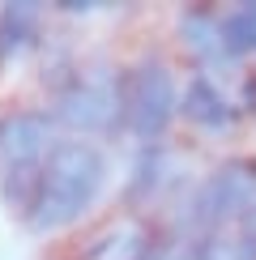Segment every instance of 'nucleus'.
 <instances>
[{
    "label": "nucleus",
    "mask_w": 256,
    "mask_h": 260,
    "mask_svg": "<svg viewBox=\"0 0 256 260\" xmlns=\"http://www.w3.org/2000/svg\"><path fill=\"white\" fill-rule=\"evenodd\" d=\"M103 183H107V158L99 145H90L81 137L56 141L47 149V158L39 162L35 192H30V205L21 209V218L39 235L73 226L81 213H90Z\"/></svg>",
    "instance_id": "1"
},
{
    "label": "nucleus",
    "mask_w": 256,
    "mask_h": 260,
    "mask_svg": "<svg viewBox=\"0 0 256 260\" xmlns=\"http://www.w3.org/2000/svg\"><path fill=\"white\" fill-rule=\"evenodd\" d=\"M51 120L73 128V133H103L124 120V73L90 64L77 69L60 81L56 103H51Z\"/></svg>",
    "instance_id": "2"
},
{
    "label": "nucleus",
    "mask_w": 256,
    "mask_h": 260,
    "mask_svg": "<svg viewBox=\"0 0 256 260\" xmlns=\"http://www.w3.org/2000/svg\"><path fill=\"white\" fill-rule=\"evenodd\" d=\"M175 111H179V90H175L171 64L158 56L137 60L124 73V128L133 137H141L145 145H154L171 128Z\"/></svg>",
    "instance_id": "3"
},
{
    "label": "nucleus",
    "mask_w": 256,
    "mask_h": 260,
    "mask_svg": "<svg viewBox=\"0 0 256 260\" xmlns=\"http://www.w3.org/2000/svg\"><path fill=\"white\" fill-rule=\"evenodd\" d=\"M256 205V158H222L192 192L188 218L201 235H218Z\"/></svg>",
    "instance_id": "4"
},
{
    "label": "nucleus",
    "mask_w": 256,
    "mask_h": 260,
    "mask_svg": "<svg viewBox=\"0 0 256 260\" xmlns=\"http://www.w3.org/2000/svg\"><path fill=\"white\" fill-rule=\"evenodd\" d=\"M51 115L43 111H13L0 120V162L5 171H21V167H39L47 158L51 141Z\"/></svg>",
    "instance_id": "5"
},
{
    "label": "nucleus",
    "mask_w": 256,
    "mask_h": 260,
    "mask_svg": "<svg viewBox=\"0 0 256 260\" xmlns=\"http://www.w3.org/2000/svg\"><path fill=\"white\" fill-rule=\"evenodd\" d=\"M179 115L201 128V133H227V128H235V120H239V111L231 107V99L222 94V85H213L209 77H192L184 85V94H179Z\"/></svg>",
    "instance_id": "6"
},
{
    "label": "nucleus",
    "mask_w": 256,
    "mask_h": 260,
    "mask_svg": "<svg viewBox=\"0 0 256 260\" xmlns=\"http://www.w3.org/2000/svg\"><path fill=\"white\" fill-rule=\"evenodd\" d=\"M154 252H158L154 235L141 222H128V226H111V231L94 235L77 252V260H149Z\"/></svg>",
    "instance_id": "7"
},
{
    "label": "nucleus",
    "mask_w": 256,
    "mask_h": 260,
    "mask_svg": "<svg viewBox=\"0 0 256 260\" xmlns=\"http://www.w3.org/2000/svg\"><path fill=\"white\" fill-rule=\"evenodd\" d=\"M35 43H39V5H30V0L0 5V64L26 56Z\"/></svg>",
    "instance_id": "8"
},
{
    "label": "nucleus",
    "mask_w": 256,
    "mask_h": 260,
    "mask_svg": "<svg viewBox=\"0 0 256 260\" xmlns=\"http://www.w3.org/2000/svg\"><path fill=\"white\" fill-rule=\"evenodd\" d=\"M163 183H167V149H163V145H145V149H137L124 201H128V205H145V201L158 197V188H163Z\"/></svg>",
    "instance_id": "9"
},
{
    "label": "nucleus",
    "mask_w": 256,
    "mask_h": 260,
    "mask_svg": "<svg viewBox=\"0 0 256 260\" xmlns=\"http://www.w3.org/2000/svg\"><path fill=\"white\" fill-rule=\"evenodd\" d=\"M218 43H222V56L227 60L256 56V0L235 5L231 13L218 21Z\"/></svg>",
    "instance_id": "10"
},
{
    "label": "nucleus",
    "mask_w": 256,
    "mask_h": 260,
    "mask_svg": "<svg viewBox=\"0 0 256 260\" xmlns=\"http://www.w3.org/2000/svg\"><path fill=\"white\" fill-rule=\"evenodd\" d=\"M158 260H248L243 247L235 239H222V235H197V239L158 247Z\"/></svg>",
    "instance_id": "11"
},
{
    "label": "nucleus",
    "mask_w": 256,
    "mask_h": 260,
    "mask_svg": "<svg viewBox=\"0 0 256 260\" xmlns=\"http://www.w3.org/2000/svg\"><path fill=\"white\" fill-rule=\"evenodd\" d=\"M179 35H184L197 51H222V43H218V17H213V9H201V5H192L179 13Z\"/></svg>",
    "instance_id": "12"
},
{
    "label": "nucleus",
    "mask_w": 256,
    "mask_h": 260,
    "mask_svg": "<svg viewBox=\"0 0 256 260\" xmlns=\"http://www.w3.org/2000/svg\"><path fill=\"white\" fill-rule=\"evenodd\" d=\"M235 243L243 247V256H248V260H256V205L239 218V235H235Z\"/></svg>",
    "instance_id": "13"
},
{
    "label": "nucleus",
    "mask_w": 256,
    "mask_h": 260,
    "mask_svg": "<svg viewBox=\"0 0 256 260\" xmlns=\"http://www.w3.org/2000/svg\"><path fill=\"white\" fill-rule=\"evenodd\" d=\"M60 13H77V17H85V13H94V0H60Z\"/></svg>",
    "instance_id": "14"
},
{
    "label": "nucleus",
    "mask_w": 256,
    "mask_h": 260,
    "mask_svg": "<svg viewBox=\"0 0 256 260\" xmlns=\"http://www.w3.org/2000/svg\"><path fill=\"white\" fill-rule=\"evenodd\" d=\"M243 107H248V111H256V73L243 81Z\"/></svg>",
    "instance_id": "15"
}]
</instances>
